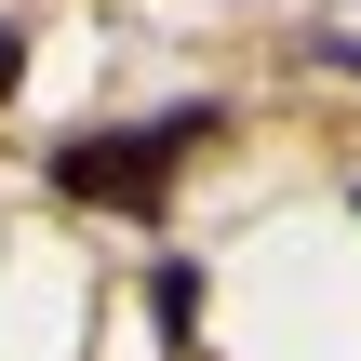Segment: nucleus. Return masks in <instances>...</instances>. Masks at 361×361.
<instances>
[{
	"label": "nucleus",
	"mask_w": 361,
	"mask_h": 361,
	"mask_svg": "<svg viewBox=\"0 0 361 361\" xmlns=\"http://www.w3.org/2000/svg\"><path fill=\"white\" fill-rule=\"evenodd\" d=\"M0 94H13V27H0Z\"/></svg>",
	"instance_id": "f03ea898"
},
{
	"label": "nucleus",
	"mask_w": 361,
	"mask_h": 361,
	"mask_svg": "<svg viewBox=\"0 0 361 361\" xmlns=\"http://www.w3.org/2000/svg\"><path fill=\"white\" fill-rule=\"evenodd\" d=\"M188 147H214V107H174V121H147V134H67V147H54V188L94 201V214H161V188H174Z\"/></svg>",
	"instance_id": "f257e3e1"
}]
</instances>
